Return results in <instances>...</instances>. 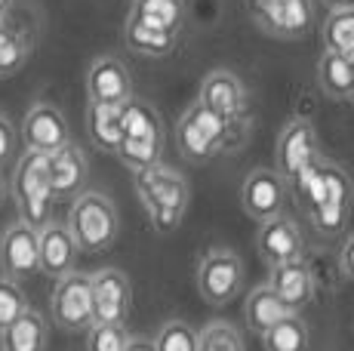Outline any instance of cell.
<instances>
[{
  "label": "cell",
  "mask_w": 354,
  "mask_h": 351,
  "mask_svg": "<svg viewBox=\"0 0 354 351\" xmlns=\"http://www.w3.org/2000/svg\"><path fill=\"white\" fill-rule=\"evenodd\" d=\"M46 321L40 312H22L10 327L0 333V348L3 351H46Z\"/></svg>",
  "instance_id": "cell-20"
},
{
  "label": "cell",
  "mask_w": 354,
  "mask_h": 351,
  "mask_svg": "<svg viewBox=\"0 0 354 351\" xmlns=\"http://www.w3.org/2000/svg\"><path fill=\"white\" fill-rule=\"evenodd\" d=\"M241 207L250 219H274L287 207V182L274 170H253L241 185Z\"/></svg>",
  "instance_id": "cell-14"
},
{
  "label": "cell",
  "mask_w": 354,
  "mask_h": 351,
  "mask_svg": "<svg viewBox=\"0 0 354 351\" xmlns=\"http://www.w3.org/2000/svg\"><path fill=\"white\" fill-rule=\"evenodd\" d=\"M86 133L99 151L114 154L124 142L120 133V105H90L86 108Z\"/></svg>",
  "instance_id": "cell-26"
},
{
  "label": "cell",
  "mask_w": 354,
  "mask_h": 351,
  "mask_svg": "<svg viewBox=\"0 0 354 351\" xmlns=\"http://www.w3.org/2000/svg\"><path fill=\"white\" fill-rule=\"evenodd\" d=\"M351 62H354V59H351ZM351 102H354V90H351Z\"/></svg>",
  "instance_id": "cell-41"
},
{
  "label": "cell",
  "mask_w": 354,
  "mask_h": 351,
  "mask_svg": "<svg viewBox=\"0 0 354 351\" xmlns=\"http://www.w3.org/2000/svg\"><path fill=\"white\" fill-rule=\"evenodd\" d=\"M247 12L256 28L274 40H302L315 22L311 0H247Z\"/></svg>",
  "instance_id": "cell-6"
},
{
  "label": "cell",
  "mask_w": 354,
  "mask_h": 351,
  "mask_svg": "<svg viewBox=\"0 0 354 351\" xmlns=\"http://www.w3.org/2000/svg\"><path fill=\"white\" fill-rule=\"evenodd\" d=\"M12 158H16V126L6 114H0V170L12 164Z\"/></svg>",
  "instance_id": "cell-35"
},
{
  "label": "cell",
  "mask_w": 354,
  "mask_h": 351,
  "mask_svg": "<svg viewBox=\"0 0 354 351\" xmlns=\"http://www.w3.org/2000/svg\"><path fill=\"white\" fill-rule=\"evenodd\" d=\"M120 133L124 139H163L160 114L145 99H127L120 105Z\"/></svg>",
  "instance_id": "cell-24"
},
{
  "label": "cell",
  "mask_w": 354,
  "mask_h": 351,
  "mask_svg": "<svg viewBox=\"0 0 354 351\" xmlns=\"http://www.w3.org/2000/svg\"><path fill=\"white\" fill-rule=\"evenodd\" d=\"M50 312L56 327L68 333H86L93 327V290L90 274L71 272L56 281V290L50 296Z\"/></svg>",
  "instance_id": "cell-8"
},
{
  "label": "cell",
  "mask_w": 354,
  "mask_h": 351,
  "mask_svg": "<svg viewBox=\"0 0 354 351\" xmlns=\"http://www.w3.org/2000/svg\"><path fill=\"white\" fill-rule=\"evenodd\" d=\"M292 312L287 305H283L281 299H277L274 293L268 290V283H262V287H253L247 296V302H243V321H247V327L253 330L256 336L268 333L274 323H281L283 317H290Z\"/></svg>",
  "instance_id": "cell-21"
},
{
  "label": "cell",
  "mask_w": 354,
  "mask_h": 351,
  "mask_svg": "<svg viewBox=\"0 0 354 351\" xmlns=\"http://www.w3.org/2000/svg\"><path fill=\"white\" fill-rule=\"evenodd\" d=\"M197 102L207 111H213L219 120H225L231 133H247L250 120V99L243 90V80L231 71H209L201 84Z\"/></svg>",
  "instance_id": "cell-7"
},
{
  "label": "cell",
  "mask_w": 354,
  "mask_h": 351,
  "mask_svg": "<svg viewBox=\"0 0 354 351\" xmlns=\"http://www.w3.org/2000/svg\"><path fill=\"white\" fill-rule=\"evenodd\" d=\"M339 268L348 281H354V234L342 240V249H339Z\"/></svg>",
  "instance_id": "cell-36"
},
{
  "label": "cell",
  "mask_w": 354,
  "mask_h": 351,
  "mask_svg": "<svg viewBox=\"0 0 354 351\" xmlns=\"http://www.w3.org/2000/svg\"><path fill=\"white\" fill-rule=\"evenodd\" d=\"M10 194L19 207V222L31 228H44L53 222V188H50V176H46V154H34L25 151L16 160V170L10 179Z\"/></svg>",
  "instance_id": "cell-3"
},
{
  "label": "cell",
  "mask_w": 354,
  "mask_h": 351,
  "mask_svg": "<svg viewBox=\"0 0 354 351\" xmlns=\"http://www.w3.org/2000/svg\"><path fill=\"white\" fill-rule=\"evenodd\" d=\"M124 40L127 46L136 53V56H145V59H163L176 50L179 44V35H169V31L151 28V25L139 22V19L129 16L124 25Z\"/></svg>",
  "instance_id": "cell-22"
},
{
  "label": "cell",
  "mask_w": 354,
  "mask_h": 351,
  "mask_svg": "<svg viewBox=\"0 0 354 351\" xmlns=\"http://www.w3.org/2000/svg\"><path fill=\"white\" fill-rule=\"evenodd\" d=\"M268 290L292 314L308 308V302L315 299V278H311L308 262L292 259V262H283V265H274L268 274Z\"/></svg>",
  "instance_id": "cell-17"
},
{
  "label": "cell",
  "mask_w": 354,
  "mask_h": 351,
  "mask_svg": "<svg viewBox=\"0 0 354 351\" xmlns=\"http://www.w3.org/2000/svg\"><path fill=\"white\" fill-rule=\"evenodd\" d=\"M317 80L321 90L336 102H348L354 90V62L348 56H336V53H324L317 62Z\"/></svg>",
  "instance_id": "cell-25"
},
{
  "label": "cell",
  "mask_w": 354,
  "mask_h": 351,
  "mask_svg": "<svg viewBox=\"0 0 354 351\" xmlns=\"http://www.w3.org/2000/svg\"><path fill=\"white\" fill-rule=\"evenodd\" d=\"M317 158H321V151H317L315 124H311V120H302V117L290 120V124L281 130V139H277V151H274L277 170L274 173L290 185V182L308 164H315Z\"/></svg>",
  "instance_id": "cell-9"
},
{
  "label": "cell",
  "mask_w": 354,
  "mask_h": 351,
  "mask_svg": "<svg viewBox=\"0 0 354 351\" xmlns=\"http://www.w3.org/2000/svg\"><path fill=\"white\" fill-rule=\"evenodd\" d=\"M93 323H127L133 308V287L120 268H99L90 274Z\"/></svg>",
  "instance_id": "cell-10"
},
{
  "label": "cell",
  "mask_w": 354,
  "mask_h": 351,
  "mask_svg": "<svg viewBox=\"0 0 354 351\" xmlns=\"http://www.w3.org/2000/svg\"><path fill=\"white\" fill-rule=\"evenodd\" d=\"M28 308H31L28 296H25V290L19 287V281L0 274V333H3L22 312H28Z\"/></svg>",
  "instance_id": "cell-34"
},
{
  "label": "cell",
  "mask_w": 354,
  "mask_h": 351,
  "mask_svg": "<svg viewBox=\"0 0 354 351\" xmlns=\"http://www.w3.org/2000/svg\"><path fill=\"white\" fill-rule=\"evenodd\" d=\"M22 142H25V151H34V154H53L59 148H65L71 142L65 114L50 102L31 105L22 120Z\"/></svg>",
  "instance_id": "cell-12"
},
{
  "label": "cell",
  "mask_w": 354,
  "mask_h": 351,
  "mask_svg": "<svg viewBox=\"0 0 354 351\" xmlns=\"http://www.w3.org/2000/svg\"><path fill=\"white\" fill-rule=\"evenodd\" d=\"M256 249L262 256V262L268 268L283 265V262L302 259L305 253V234L299 228V222L292 216L281 213L274 219L259 222V234H256Z\"/></svg>",
  "instance_id": "cell-11"
},
{
  "label": "cell",
  "mask_w": 354,
  "mask_h": 351,
  "mask_svg": "<svg viewBox=\"0 0 354 351\" xmlns=\"http://www.w3.org/2000/svg\"><path fill=\"white\" fill-rule=\"evenodd\" d=\"M114 158L127 167V170L136 173H145L151 167L160 164L163 158V139H124L114 151Z\"/></svg>",
  "instance_id": "cell-29"
},
{
  "label": "cell",
  "mask_w": 354,
  "mask_h": 351,
  "mask_svg": "<svg viewBox=\"0 0 354 351\" xmlns=\"http://www.w3.org/2000/svg\"><path fill=\"white\" fill-rule=\"evenodd\" d=\"M127 351H154V339H148V336H129Z\"/></svg>",
  "instance_id": "cell-37"
},
{
  "label": "cell",
  "mask_w": 354,
  "mask_h": 351,
  "mask_svg": "<svg viewBox=\"0 0 354 351\" xmlns=\"http://www.w3.org/2000/svg\"><path fill=\"white\" fill-rule=\"evenodd\" d=\"M234 139L225 120H219L213 111H207L201 102H192L176 124V145L188 164H209L225 148V142Z\"/></svg>",
  "instance_id": "cell-4"
},
{
  "label": "cell",
  "mask_w": 354,
  "mask_h": 351,
  "mask_svg": "<svg viewBox=\"0 0 354 351\" xmlns=\"http://www.w3.org/2000/svg\"><path fill=\"white\" fill-rule=\"evenodd\" d=\"M321 3L326 6V10H351V6H354V0H321Z\"/></svg>",
  "instance_id": "cell-38"
},
{
  "label": "cell",
  "mask_w": 354,
  "mask_h": 351,
  "mask_svg": "<svg viewBox=\"0 0 354 351\" xmlns=\"http://www.w3.org/2000/svg\"><path fill=\"white\" fill-rule=\"evenodd\" d=\"M34 53V35L10 16L0 19V80L16 77Z\"/></svg>",
  "instance_id": "cell-19"
},
{
  "label": "cell",
  "mask_w": 354,
  "mask_h": 351,
  "mask_svg": "<svg viewBox=\"0 0 354 351\" xmlns=\"http://www.w3.org/2000/svg\"><path fill=\"white\" fill-rule=\"evenodd\" d=\"M154 351H197V330L185 321H167L154 339Z\"/></svg>",
  "instance_id": "cell-33"
},
{
  "label": "cell",
  "mask_w": 354,
  "mask_h": 351,
  "mask_svg": "<svg viewBox=\"0 0 354 351\" xmlns=\"http://www.w3.org/2000/svg\"><path fill=\"white\" fill-rule=\"evenodd\" d=\"M6 194H10V185H6L3 173H0V207H3V204H6Z\"/></svg>",
  "instance_id": "cell-39"
},
{
  "label": "cell",
  "mask_w": 354,
  "mask_h": 351,
  "mask_svg": "<svg viewBox=\"0 0 354 351\" xmlns=\"http://www.w3.org/2000/svg\"><path fill=\"white\" fill-rule=\"evenodd\" d=\"M86 99L90 105H124L133 99V77L118 56H96L86 71Z\"/></svg>",
  "instance_id": "cell-13"
},
{
  "label": "cell",
  "mask_w": 354,
  "mask_h": 351,
  "mask_svg": "<svg viewBox=\"0 0 354 351\" xmlns=\"http://www.w3.org/2000/svg\"><path fill=\"white\" fill-rule=\"evenodd\" d=\"M77 256L80 249L62 222H50L37 231V265L46 278L59 281L65 274H71L77 268Z\"/></svg>",
  "instance_id": "cell-16"
},
{
  "label": "cell",
  "mask_w": 354,
  "mask_h": 351,
  "mask_svg": "<svg viewBox=\"0 0 354 351\" xmlns=\"http://www.w3.org/2000/svg\"><path fill=\"white\" fill-rule=\"evenodd\" d=\"M243 287V262L234 249L213 247L197 262V293L207 305L222 308L241 293Z\"/></svg>",
  "instance_id": "cell-5"
},
{
  "label": "cell",
  "mask_w": 354,
  "mask_h": 351,
  "mask_svg": "<svg viewBox=\"0 0 354 351\" xmlns=\"http://www.w3.org/2000/svg\"><path fill=\"white\" fill-rule=\"evenodd\" d=\"M287 188H292L296 200L305 207V210H311V207L321 200V194H324V158H317L315 164L305 167V170L299 173Z\"/></svg>",
  "instance_id": "cell-31"
},
{
  "label": "cell",
  "mask_w": 354,
  "mask_h": 351,
  "mask_svg": "<svg viewBox=\"0 0 354 351\" xmlns=\"http://www.w3.org/2000/svg\"><path fill=\"white\" fill-rule=\"evenodd\" d=\"M0 351H3V348H0Z\"/></svg>",
  "instance_id": "cell-42"
},
{
  "label": "cell",
  "mask_w": 354,
  "mask_h": 351,
  "mask_svg": "<svg viewBox=\"0 0 354 351\" xmlns=\"http://www.w3.org/2000/svg\"><path fill=\"white\" fill-rule=\"evenodd\" d=\"M127 323H93L86 330V351H127Z\"/></svg>",
  "instance_id": "cell-32"
},
{
  "label": "cell",
  "mask_w": 354,
  "mask_h": 351,
  "mask_svg": "<svg viewBox=\"0 0 354 351\" xmlns=\"http://www.w3.org/2000/svg\"><path fill=\"white\" fill-rule=\"evenodd\" d=\"M65 225L80 253H105L108 247H114L120 231L118 207L102 191H84L74 198Z\"/></svg>",
  "instance_id": "cell-2"
},
{
  "label": "cell",
  "mask_w": 354,
  "mask_h": 351,
  "mask_svg": "<svg viewBox=\"0 0 354 351\" xmlns=\"http://www.w3.org/2000/svg\"><path fill=\"white\" fill-rule=\"evenodd\" d=\"M262 348L265 351H308V327L299 314L283 317L281 323L262 333Z\"/></svg>",
  "instance_id": "cell-28"
},
{
  "label": "cell",
  "mask_w": 354,
  "mask_h": 351,
  "mask_svg": "<svg viewBox=\"0 0 354 351\" xmlns=\"http://www.w3.org/2000/svg\"><path fill=\"white\" fill-rule=\"evenodd\" d=\"M321 35H324V53L354 59V6L351 10H333L326 16Z\"/></svg>",
  "instance_id": "cell-27"
},
{
  "label": "cell",
  "mask_w": 354,
  "mask_h": 351,
  "mask_svg": "<svg viewBox=\"0 0 354 351\" xmlns=\"http://www.w3.org/2000/svg\"><path fill=\"white\" fill-rule=\"evenodd\" d=\"M129 16L151 28L179 35L185 28V0H133Z\"/></svg>",
  "instance_id": "cell-23"
},
{
  "label": "cell",
  "mask_w": 354,
  "mask_h": 351,
  "mask_svg": "<svg viewBox=\"0 0 354 351\" xmlns=\"http://www.w3.org/2000/svg\"><path fill=\"white\" fill-rule=\"evenodd\" d=\"M46 176H50V188L56 200L77 198V194H84L86 185V154L74 142H68L65 148L46 154Z\"/></svg>",
  "instance_id": "cell-18"
},
{
  "label": "cell",
  "mask_w": 354,
  "mask_h": 351,
  "mask_svg": "<svg viewBox=\"0 0 354 351\" xmlns=\"http://www.w3.org/2000/svg\"><path fill=\"white\" fill-rule=\"evenodd\" d=\"M136 198L145 207L154 234H173L192 204V188L179 170L158 164L145 173H136Z\"/></svg>",
  "instance_id": "cell-1"
},
{
  "label": "cell",
  "mask_w": 354,
  "mask_h": 351,
  "mask_svg": "<svg viewBox=\"0 0 354 351\" xmlns=\"http://www.w3.org/2000/svg\"><path fill=\"white\" fill-rule=\"evenodd\" d=\"M0 268L3 278L25 281L40 272L37 265V228L25 222H12L0 234Z\"/></svg>",
  "instance_id": "cell-15"
},
{
  "label": "cell",
  "mask_w": 354,
  "mask_h": 351,
  "mask_svg": "<svg viewBox=\"0 0 354 351\" xmlns=\"http://www.w3.org/2000/svg\"><path fill=\"white\" fill-rule=\"evenodd\" d=\"M197 351H247V342L234 323L209 321L203 330H197Z\"/></svg>",
  "instance_id": "cell-30"
},
{
  "label": "cell",
  "mask_w": 354,
  "mask_h": 351,
  "mask_svg": "<svg viewBox=\"0 0 354 351\" xmlns=\"http://www.w3.org/2000/svg\"><path fill=\"white\" fill-rule=\"evenodd\" d=\"M12 10V0H0V19H6Z\"/></svg>",
  "instance_id": "cell-40"
}]
</instances>
